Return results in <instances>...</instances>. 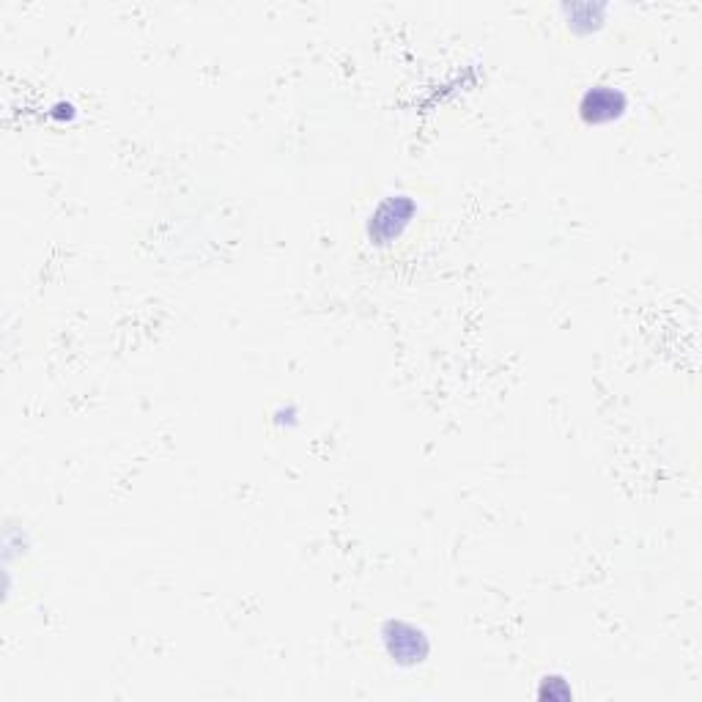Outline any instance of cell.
Masks as SVG:
<instances>
[{"label":"cell","instance_id":"6da1fadb","mask_svg":"<svg viewBox=\"0 0 702 702\" xmlns=\"http://www.w3.org/2000/svg\"><path fill=\"white\" fill-rule=\"evenodd\" d=\"M379 639L387 659L398 667H417L431 656V639L420 626L404 617H390L379 628Z\"/></svg>","mask_w":702,"mask_h":702},{"label":"cell","instance_id":"7a4b0ae2","mask_svg":"<svg viewBox=\"0 0 702 702\" xmlns=\"http://www.w3.org/2000/svg\"><path fill=\"white\" fill-rule=\"evenodd\" d=\"M415 214L417 203L404 192L382 198L379 206L371 212V217H368V225H365L371 245L390 247L393 242H398L406 234V228L412 225Z\"/></svg>","mask_w":702,"mask_h":702},{"label":"cell","instance_id":"3957f363","mask_svg":"<svg viewBox=\"0 0 702 702\" xmlns=\"http://www.w3.org/2000/svg\"><path fill=\"white\" fill-rule=\"evenodd\" d=\"M576 113L587 127H609V124H617L628 113V96L617 86L598 83V86L582 91Z\"/></svg>","mask_w":702,"mask_h":702},{"label":"cell","instance_id":"277c9868","mask_svg":"<svg viewBox=\"0 0 702 702\" xmlns=\"http://www.w3.org/2000/svg\"><path fill=\"white\" fill-rule=\"evenodd\" d=\"M560 11H563L565 25L576 36H593L607 25L609 6H601V3H563Z\"/></svg>","mask_w":702,"mask_h":702},{"label":"cell","instance_id":"5b68a950","mask_svg":"<svg viewBox=\"0 0 702 702\" xmlns=\"http://www.w3.org/2000/svg\"><path fill=\"white\" fill-rule=\"evenodd\" d=\"M538 700L568 702L574 700V689L563 675H543L541 683H538Z\"/></svg>","mask_w":702,"mask_h":702},{"label":"cell","instance_id":"8992f818","mask_svg":"<svg viewBox=\"0 0 702 702\" xmlns=\"http://www.w3.org/2000/svg\"><path fill=\"white\" fill-rule=\"evenodd\" d=\"M50 116L58 121V124H72L77 118V107L72 105V102H55L53 110H50Z\"/></svg>","mask_w":702,"mask_h":702},{"label":"cell","instance_id":"52a82bcc","mask_svg":"<svg viewBox=\"0 0 702 702\" xmlns=\"http://www.w3.org/2000/svg\"><path fill=\"white\" fill-rule=\"evenodd\" d=\"M299 423V409L297 406H280L275 412V426H280V428H291V426H297Z\"/></svg>","mask_w":702,"mask_h":702}]
</instances>
